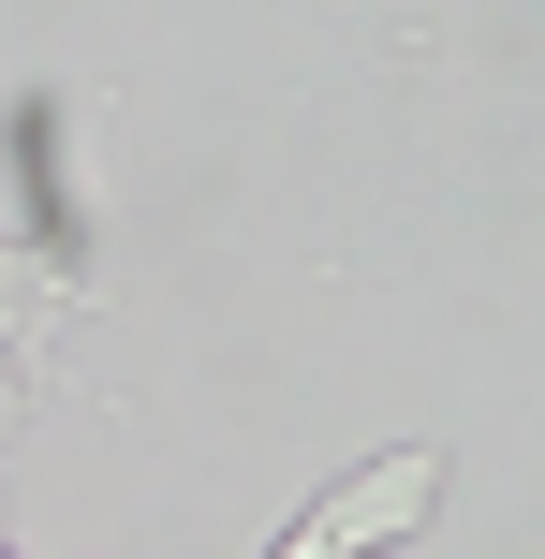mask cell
<instances>
[{
    "instance_id": "6da1fadb",
    "label": "cell",
    "mask_w": 545,
    "mask_h": 559,
    "mask_svg": "<svg viewBox=\"0 0 545 559\" xmlns=\"http://www.w3.org/2000/svg\"><path fill=\"white\" fill-rule=\"evenodd\" d=\"M428 515H442V442H383L369 472H340V486H324V501L295 515L265 559H399Z\"/></svg>"
},
{
    "instance_id": "7a4b0ae2",
    "label": "cell",
    "mask_w": 545,
    "mask_h": 559,
    "mask_svg": "<svg viewBox=\"0 0 545 559\" xmlns=\"http://www.w3.org/2000/svg\"><path fill=\"white\" fill-rule=\"evenodd\" d=\"M0 559H15V545H0Z\"/></svg>"
}]
</instances>
